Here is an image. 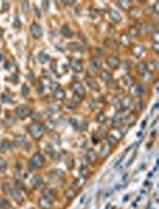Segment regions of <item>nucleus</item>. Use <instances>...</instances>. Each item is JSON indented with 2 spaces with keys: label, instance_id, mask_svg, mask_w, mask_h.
Here are the masks:
<instances>
[{
  "label": "nucleus",
  "instance_id": "1",
  "mask_svg": "<svg viewBox=\"0 0 159 209\" xmlns=\"http://www.w3.org/2000/svg\"><path fill=\"white\" fill-rule=\"evenodd\" d=\"M30 133H31L32 137H35V139H40V137L43 135L44 130H43V127H42L41 124L34 123V124L30 127Z\"/></svg>",
  "mask_w": 159,
  "mask_h": 209
},
{
  "label": "nucleus",
  "instance_id": "2",
  "mask_svg": "<svg viewBox=\"0 0 159 209\" xmlns=\"http://www.w3.org/2000/svg\"><path fill=\"white\" fill-rule=\"evenodd\" d=\"M16 114L17 116H19L21 118H25L30 115V109L25 105H19L17 109H16Z\"/></svg>",
  "mask_w": 159,
  "mask_h": 209
},
{
  "label": "nucleus",
  "instance_id": "3",
  "mask_svg": "<svg viewBox=\"0 0 159 209\" xmlns=\"http://www.w3.org/2000/svg\"><path fill=\"white\" fill-rule=\"evenodd\" d=\"M30 32L35 38H40L42 36V29H41V26L38 24H32L31 28H30Z\"/></svg>",
  "mask_w": 159,
  "mask_h": 209
},
{
  "label": "nucleus",
  "instance_id": "4",
  "mask_svg": "<svg viewBox=\"0 0 159 209\" xmlns=\"http://www.w3.org/2000/svg\"><path fill=\"white\" fill-rule=\"evenodd\" d=\"M91 67L95 69V71H99L101 68H102V60L99 59V57H93L92 60H91Z\"/></svg>",
  "mask_w": 159,
  "mask_h": 209
},
{
  "label": "nucleus",
  "instance_id": "5",
  "mask_svg": "<svg viewBox=\"0 0 159 209\" xmlns=\"http://www.w3.org/2000/svg\"><path fill=\"white\" fill-rule=\"evenodd\" d=\"M71 65H72V68H73L75 72L83 71V62H81L80 60H78V59H73L72 62H71Z\"/></svg>",
  "mask_w": 159,
  "mask_h": 209
},
{
  "label": "nucleus",
  "instance_id": "6",
  "mask_svg": "<svg viewBox=\"0 0 159 209\" xmlns=\"http://www.w3.org/2000/svg\"><path fill=\"white\" fill-rule=\"evenodd\" d=\"M73 90H74L75 94H78V96H80V97H84V94H85V90H84V87H83V85H81V84H75V85H74V87H73Z\"/></svg>",
  "mask_w": 159,
  "mask_h": 209
},
{
  "label": "nucleus",
  "instance_id": "7",
  "mask_svg": "<svg viewBox=\"0 0 159 209\" xmlns=\"http://www.w3.org/2000/svg\"><path fill=\"white\" fill-rule=\"evenodd\" d=\"M106 63H108L110 67H117L120 62H118V59H117V57H115V56H110V57H108Z\"/></svg>",
  "mask_w": 159,
  "mask_h": 209
},
{
  "label": "nucleus",
  "instance_id": "8",
  "mask_svg": "<svg viewBox=\"0 0 159 209\" xmlns=\"http://www.w3.org/2000/svg\"><path fill=\"white\" fill-rule=\"evenodd\" d=\"M121 106H122V109H129L132 106V98L130 97H125L122 103H121Z\"/></svg>",
  "mask_w": 159,
  "mask_h": 209
},
{
  "label": "nucleus",
  "instance_id": "9",
  "mask_svg": "<svg viewBox=\"0 0 159 209\" xmlns=\"http://www.w3.org/2000/svg\"><path fill=\"white\" fill-rule=\"evenodd\" d=\"M32 164H34L36 167L37 166H41L43 164V158L41 157V154H36L34 158H32Z\"/></svg>",
  "mask_w": 159,
  "mask_h": 209
},
{
  "label": "nucleus",
  "instance_id": "10",
  "mask_svg": "<svg viewBox=\"0 0 159 209\" xmlns=\"http://www.w3.org/2000/svg\"><path fill=\"white\" fill-rule=\"evenodd\" d=\"M110 17H111V19H113L114 22H116V23L121 22V16H120V13H118L117 11H115V10L110 11Z\"/></svg>",
  "mask_w": 159,
  "mask_h": 209
},
{
  "label": "nucleus",
  "instance_id": "11",
  "mask_svg": "<svg viewBox=\"0 0 159 209\" xmlns=\"http://www.w3.org/2000/svg\"><path fill=\"white\" fill-rule=\"evenodd\" d=\"M122 81H123V84H125L126 86H132L133 79H132V77H130V75H125V77H123V79H122Z\"/></svg>",
  "mask_w": 159,
  "mask_h": 209
},
{
  "label": "nucleus",
  "instance_id": "12",
  "mask_svg": "<svg viewBox=\"0 0 159 209\" xmlns=\"http://www.w3.org/2000/svg\"><path fill=\"white\" fill-rule=\"evenodd\" d=\"M55 97L59 99H64L65 98V91L61 90V88H57L56 91H55Z\"/></svg>",
  "mask_w": 159,
  "mask_h": 209
},
{
  "label": "nucleus",
  "instance_id": "13",
  "mask_svg": "<svg viewBox=\"0 0 159 209\" xmlns=\"http://www.w3.org/2000/svg\"><path fill=\"white\" fill-rule=\"evenodd\" d=\"M102 79L103 80H105V81H109V80H111V74L109 73V72H106V71H104V72H102Z\"/></svg>",
  "mask_w": 159,
  "mask_h": 209
},
{
  "label": "nucleus",
  "instance_id": "14",
  "mask_svg": "<svg viewBox=\"0 0 159 209\" xmlns=\"http://www.w3.org/2000/svg\"><path fill=\"white\" fill-rule=\"evenodd\" d=\"M62 33H64V36H66V37H71V36H72V31H71V29H69L68 26H64V28H62Z\"/></svg>",
  "mask_w": 159,
  "mask_h": 209
},
{
  "label": "nucleus",
  "instance_id": "15",
  "mask_svg": "<svg viewBox=\"0 0 159 209\" xmlns=\"http://www.w3.org/2000/svg\"><path fill=\"white\" fill-rule=\"evenodd\" d=\"M16 142H17V145L22 146V145H24L26 141H25V137H24V136H17V137H16Z\"/></svg>",
  "mask_w": 159,
  "mask_h": 209
},
{
  "label": "nucleus",
  "instance_id": "16",
  "mask_svg": "<svg viewBox=\"0 0 159 209\" xmlns=\"http://www.w3.org/2000/svg\"><path fill=\"white\" fill-rule=\"evenodd\" d=\"M48 60H49V57H48L47 54H41V55H40V61H41L42 63H43V62H47Z\"/></svg>",
  "mask_w": 159,
  "mask_h": 209
},
{
  "label": "nucleus",
  "instance_id": "17",
  "mask_svg": "<svg viewBox=\"0 0 159 209\" xmlns=\"http://www.w3.org/2000/svg\"><path fill=\"white\" fill-rule=\"evenodd\" d=\"M10 148V143L7 141H2L1 143V151H5V149H9Z\"/></svg>",
  "mask_w": 159,
  "mask_h": 209
},
{
  "label": "nucleus",
  "instance_id": "18",
  "mask_svg": "<svg viewBox=\"0 0 159 209\" xmlns=\"http://www.w3.org/2000/svg\"><path fill=\"white\" fill-rule=\"evenodd\" d=\"M120 5H121V6H123L126 10H127V9H129V7H130V1H121V2H120Z\"/></svg>",
  "mask_w": 159,
  "mask_h": 209
},
{
  "label": "nucleus",
  "instance_id": "19",
  "mask_svg": "<svg viewBox=\"0 0 159 209\" xmlns=\"http://www.w3.org/2000/svg\"><path fill=\"white\" fill-rule=\"evenodd\" d=\"M87 84H89V86H90L91 88H93V90H97V88H98V86H97V84H96L95 81H91V80H87Z\"/></svg>",
  "mask_w": 159,
  "mask_h": 209
},
{
  "label": "nucleus",
  "instance_id": "20",
  "mask_svg": "<svg viewBox=\"0 0 159 209\" xmlns=\"http://www.w3.org/2000/svg\"><path fill=\"white\" fill-rule=\"evenodd\" d=\"M5 122H6L7 124H12V123L14 122V120H13V117H12V116H7V117L5 118Z\"/></svg>",
  "mask_w": 159,
  "mask_h": 209
},
{
  "label": "nucleus",
  "instance_id": "21",
  "mask_svg": "<svg viewBox=\"0 0 159 209\" xmlns=\"http://www.w3.org/2000/svg\"><path fill=\"white\" fill-rule=\"evenodd\" d=\"M22 6H23V11L24 12H28L29 11V2H22Z\"/></svg>",
  "mask_w": 159,
  "mask_h": 209
},
{
  "label": "nucleus",
  "instance_id": "22",
  "mask_svg": "<svg viewBox=\"0 0 159 209\" xmlns=\"http://www.w3.org/2000/svg\"><path fill=\"white\" fill-rule=\"evenodd\" d=\"M139 71H141V72H145L146 71V66H145V63L144 62H141V63H139Z\"/></svg>",
  "mask_w": 159,
  "mask_h": 209
},
{
  "label": "nucleus",
  "instance_id": "23",
  "mask_svg": "<svg viewBox=\"0 0 159 209\" xmlns=\"http://www.w3.org/2000/svg\"><path fill=\"white\" fill-rule=\"evenodd\" d=\"M22 92L24 96H26V94H29V87L28 86H23L22 87Z\"/></svg>",
  "mask_w": 159,
  "mask_h": 209
},
{
  "label": "nucleus",
  "instance_id": "24",
  "mask_svg": "<svg viewBox=\"0 0 159 209\" xmlns=\"http://www.w3.org/2000/svg\"><path fill=\"white\" fill-rule=\"evenodd\" d=\"M5 166H6V161L2 160V159H0V170H4Z\"/></svg>",
  "mask_w": 159,
  "mask_h": 209
},
{
  "label": "nucleus",
  "instance_id": "25",
  "mask_svg": "<svg viewBox=\"0 0 159 209\" xmlns=\"http://www.w3.org/2000/svg\"><path fill=\"white\" fill-rule=\"evenodd\" d=\"M118 122H121V117H120V115L115 116V118H114V124H117Z\"/></svg>",
  "mask_w": 159,
  "mask_h": 209
},
{
  "label": "nucleus",
  "instance_id": "26",
  "mask_svg": "<svg viewBox=\"0 0 159 209\" xmlns=\"http://www.w3.org/2000/svg\"><path fill=\"white\" fill-rule=\"evenodd\" d=\"M89 158L90 159H92V160H95L96 159V153L92 151V152H89Z\"/></svg>",
  "mask_w": 159,
  "mask_h": 209
},
{
  "label": "nucleus",
  "instance_id": "27",
  "mask_svg": "<svg viewBox=\"0 0 159 209\" xmlns=\"http://www.w3.org/2000/svg\"><path fill=\"white\" fill-rule=\"evenodd\" d=\"M69 49H74V50H77V44L75 43H71L69 44Z\"/></svg>",
  "mask_w": 159,
  "mask_h": 209
},
{
  "label": "nucleus",
  "instance_id": "28",
  "mask_svg": "<svg viewBox=\"0 0 159 209\" xmlns=\"http://www.w3.org/2000/svg\"><path fill=\"white\" fill-rule=\"evenodd\" d=\"M104 120H105V116H104V115H99V116H98V121L99 122L104 121Z\"/></svg>",
  "mask_w": 159,
  "mask_h": 209
},
{
  "label": "nucleus",
  "instance_id": "29",
  "mask_svg": "<svg viewBox=\"0 0 159 209\" xmlns=\"http://www.w3.org/2000/svg\"><path fill=\"white\" fill-rule=\"evenodd\" d=\"M0 60H2V55L1 54H0Z\"/></svg>",
  "mask_w": 159,
  "mask_h": 209
}]
</instances>
